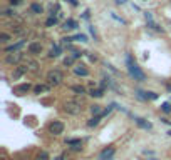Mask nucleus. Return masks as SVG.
Here are the masks:
<instances>
[{"instance_id": "1", "label": "nucleus", "mask_w": 171, "mask_h": 160, "mask_svg": "<svg viewBox=\"0 0 171 160\" xmlns=\"http://www.w3.org/2000/svg\"><path fill=\"white\" fill-rule=\"evenodd\" d=\"M126 63H128L129 75L133 77L134 80H138V82H143V80H144V73H143L141 68L138 67V63L134 62V59L131 57V55H128V57H126Z\"/></svg>"}, {"instance_id": "2", "label": "nucleus", "mask_w": 171, "mask_h": 160, "mask_svg": "<svg viewBox=\"0 0 171 160\" xmlns=\"http://www.w3.org/2000/svg\"><path fill=\"white\" fill-rule=\"evenodd\" d=\"M64 110L69 115H77L82 112V102L79 100H67L64 103Z\"/></svg>"}, {"instance_id": "3", "label": "nucleus", "mask_w": 171, "mask_h": 160, "mask_svg": "<svg viewBox=\"0 0 171 160\" xmlns=\"http://www.w3.org/2000/svg\"><path fill=\"white\" fill-rule=\"evenodd\" d=\"M45 79H47V84L51 85V87H56V85L62 84L64 75H62V72H60V70H51Z\"/></svg>"}, {"instance_id": "4", "label": "nucleus", "mask_w": 171, "mask_h": 160, "mask_svg": "<svg viewBox=\"0 0 171 160\" xmlns=\"http://www.w3.org/2000/svg\"><path fill=\"white\" fill-rule=\"evenodd\" d=\"M49 132H51L52 135H60V134H64V123L59 122V120H54V122L49 125Z\"/></svg>"}, {"instance_id": "5", "label": "nucleus", "mask_w": 171, "mask_h": 160, "mask_svg": "<svg viewBox=\"0 0 171 160\" xmlns=\"http://www.w3.org/2000/svg\"><path fill=\"white\" fill-rule=\"evenodd\" d=\"M22 59H24V54H22V52H15V54L5 55V62L9 63V65H15V63H19Z\"/></svg>"}, {"instance_id": "6", "label": "nucleus", "mask_w": 171, "mask_h": 160, "mask_svg": "<svg viewBox=\"0 0 171 160\" xmlns=\"http://www.w3.org/2000/svg\"><path fill=\"white\" fill-rule=\"evenodd\" d=\"M30 89H32L30 84H22V85H17V87L13 89V92H15V95H25Z\"/></svg>"}, {"instance_id": "7", "label": "nucleus", "mask_w": 171, "mask_h": 160, "mask_svg": "<svg viewBox=\"0 0 171 160\" xmlns=\"http://www.w3.org/2000/svg\"><path fill=\"white\" fill-rule=\"evenodd\" d=\"M74 73H76V75H81V77H87V75H89V70L86 68V65L77 63L76 67H74Z\"/></svg>"}, {"instance_id": "8", "label": "nucleus", "mask_w": 171, "mask_h": 160, "mask_svg": "<svg viewBox=\"0 0 171 160\" xmlns=\"http://www.w3.org/2000/svg\"><path fill=\"white\" fill-rule=\"evenodd\" d=\"M138 97L144 98V100H156V98H158V93H154V92H143V90H139V92H138Z\"/></svg>"}, {"instance_id": "9", "label": "nucleus", "mask_w": 171, "mask_h": 160, "mask_svg": "<svg viewBox=\"0 0 171 160\" xmlns=\"http://www.w3.org/2000/svg\"><path fill=\"white\" fill-rule=\"evenodd\" d=\"M112 155H114V147H107V148H104V150L99 153V159H101V160L112 159Z\"/></svg>"}, {"instance_id": "10", "label": "nucleus", "mask_w": 171, "mask_h": 160, "mask_svg": "<svg viewBox=\"0 0 171 160\" xmlns=\"http://www.w3.org/2000/svg\"><path fill=\"white\" fill-rule=\"evenodd\" d=\"M40 52H42V45H40L39 42H32V43L29 45V54H32V55H39Z\"/></svg>"}, {"instance_id": "11", "label": "nucleus", "mask_w": 171, "mask_h": 160, "mask_svg": "<svg viewBox=\"0 0 171 160\" xmlns=\"http://www.w3.org/2000/svg\"><path fill=\"white\" fill-rule=\"evenodd\" d=\"M25 45V40H19L17 43H13V45H10V47H5V54H10V52H17L20 47H24Z\"/></svg>"}, {"instance_id": "12", "label": "nucleus", "mask_w": 171, "mask_h": 160, "mask_svg": "<svg viewBox=\"0 0 171 160\" xmlns=\"http://www.w3.org/2000/svg\"><path fill=\"white\" fill-rule=\"evenodd\" d=\"M49 89H51V85H44V84H39V85H35V87H34V89H32V90H34V93H35V95H40V93H44V92H47V90Z\"/></svg>"}, {"instance_id": "13", "label": "nucleus", "mask_w": 171, "mask_h": 160, "mask_svg": "<svg viewBox=\"0 0 171 160\" xmlns=\"http://www.w3.org/2000/svg\"><path fill=\"white\" fill-rule=\"evenodd\" d=\"M136 123L141 127V128H144V130H151V128H153V125H151L149 122H146L144 118H136Z\"/></svg>"}, {"instance_id": "14", "label": "nucleus", "mask_w": 171, "mask_h": 160, "mask_svg": "<svg viewBox=\"0 0 171 160\" xmlns=\"http://www.w3.org/2000/svg\"><path fill=\"white\" fill-rule=\"evenodd\" d=\"M67 145H72V150H81L82 148V142L81 140H74V139H71V140H67Z\"/></svg>"}, {"instance_id": "15", "label": "nucleus", "mask_w": 171, "mask_h": 160, "mask_svg": "<svg viewBox=\"0 0 171 160\" xmlns=\"http://www.w3.org/2000/svg\"><path fill=\"white\" fill-rule=\"evenodd\" d=\"M27 70H29V67H22V65H20V67H17V68H15V72H13V79H19V77H22Z\"/></svg>"}, {"instance_id": "16", "label": "nucleus", "mask_w": 171, "mask_h": 160, "mask_svg": "<svg viewBox=\"0 0 171 160\" xmlns=\"http://www.w3.org/2000/svg\"><path fill=\"white\" fill-rule=\"evenodd\" d=\"M101 118H103V115H94V117L87 122V127H96L99 122H101Z\"/></svg>"}, {"instance_id": "17", "label": "nucleus", "mask_w": 171, "mask_h": 160, "mask_svg": "<svg viewBox=\"0 0 171 160\" xmlns=\"http://www.w3.org/2000/svg\"><path fill=\"white\" fill-rule=\"evenodd\" d=\"M77 27V22L76 20H65V23H64V29H67V30H72V29H76Z\"/></svg>"}, {"instance_id": "18", "label": "nucleus", "mask_w": 171, "mask_h": 160, "mask_svg": "<svg viewBox=\"0 0 171 160\" xmlns=\"http://www.w3.org/2000/svg\"><path fill=\"white\" fill-rule=\"evenodd\" d=\"M74 60H76V55H69V57H65L64 59V65L65 67H71V65H74Z\"/></svg>"}, {"instance_id": "19", "label": "nucleus", "mask_w": 171, "mask_h": 160, "mask_svg": "<svg viewBox=\"0 0 171 160\" xmlns=\"http://www.w3.org/2000/svg\"><path fill=\"white\" fill-rule=\"evenodd\" d=\"M60 55V47L56 45V47H52L51 52H49V57H59Z\"/></svg>"}, {"instance_id": "20", "label": "nucleus", "mask_w": 171, "mask_h": 160, "mask_svg": "<svg viewBox=\"0 0 171 160\" xmlns=\"http://www.w3.org/2000/svg\"><path fill=\"white\" fill-rule=\"evenodd\" d=\"M72 92H76L77 95H84V93H86V89L82 87V85H74V87H72Z\"/></svg>"}, {"instance_id": "21", "label": "nucleus", "mask_w": 171, "mask_h": 160, "mask_svg": "<svg viewBox=\"0 0 171 160\" xmlns=\"http://www.w3.org/2000/svg\"><path fill=\"white\" fill-rule=\"evenodd\" d=\"M103 93H104L103 89H92L91 90V95H92V97H103Z\"/></svg>"}, {"instance_id": "22", "label": "nucleus", "mask_w": 171, "mask_h": 160, "mask_svg": "<svg viewBox=\"0 0 171 160\" xmlns=\"http://www.w3.org/2000/svg\"><path fill=\"white\" fill-rule=\"evenodd\" d=\"M30 10H32L34 13H42V7H40L39 4H32L30 5Z\"/></svg>"}, {"instance_id": "23", "label": "nucleus", "mask_w": 171, "mask_h": 160, "mask_svg": "<svg viewBox=\"0 0 171 160\" xmlns=\"http://www.w3.org/2000/svg\"><path fill=\"white\" fill-rule=\"evenodd\" d=\"M91 112H92V115H101V105H92Z\"/></svg>"}, {"instance_id": "24", "label": "nucleus", "mask_w": 171, "mask_h": 160, "mask_svg": "<svg viewBox=\"0 0 171 160\" xmlns=\"http://www.w3.org/2000/svg\"><path fill=\"white\" fill-rule=\"evenodd\" d=\"M35 160H49V153H47V152H40Z\"/></svg>"}, {"instance_id": "25", "label": "nucleus", "mask_w": 171, "mask_h": 160, "mask_svg": "<svg viewBox=\"0 0 171 160\" xmlns=\"http://www.w3.org/2000/svg\"><path fill=\"white\" fill-rule=\"evenodd\" d=\"M27 65H29L30 70H35V68H37V62H35V60H27Z\"/></svg>"}, {"instance_id": "26", "label": "nucleus", "mask_w": 171, "mask_h": 160, "mask_svg": "<svg viewBox=\"0 0 171 160\" xmlns=\"http://www.w3.org/2000/svg\"><path fill=\"white\" fill-rule=\"evenodd\" d=\"M56 23H57V18L56 17H51L47 22H45V25H47V27H52V25H56Z\"/></svg>"}, {"instance_id": "27", "label": "nucleus", "mask_w": 171, "mask_h": 160, "mask_svg": "<svg viewBox=\"0 0 171 160\" xmlns=\"http://www.w3.org/2000/svg\"><path fill=\"white\" fill-rule=\"evenodd\" d=\"M161 110L164 112V114H170V112H171V105H170V103H163V105H161Z\"/></svg>"}, {"instance_id": "28", "label": "nucleus", "mask_w": 171, "mask_h": 160, "mask_svg": "<svg viewBox=\"0 0 171 160\" xmlns=\"http://www.w3.org/2000/svg\"><path fill=\"white\" fill-rule=\"evenodd\" d=\"M9 40H10L9 34H0V42H9Z\"/></svg>"}, {"instance_id": "29", "label": "nucleus", "mask_w": 171, "mask_h": 160, "mask_svg": "<svg viewBox=\"0 0 171 160\" xmlns=\"http://www.w3.org/2000/svg\"><path fill=\"white\" fill-rule=\"evenodd\" d=\"M72 40H81V42H86L87 38H86V35H77V37H74Z\"/></svg>"}, {"instance_id": "30", "label": "nucleus", "mask_w": 171, "mask_h": 160, "mask_svg": "<svg viewBox=\"0 0 171 160\" xmlns=\"http://www.w3.org/2000/svg\"><path fill=\"white\" fill-rule=\"evenodd\" d=\"M56 160H67V155H65V153H60V155L57 157Z\"/></svg>"}, {"instance_id": "31", "label": "nucleus", "mask_w": 171, "mask_h": 160, "mask_svg": "<svg viewBox=\"0 0 171 160\" xmlns=\"http://www.w3.org/2000/svg\"><path fill=\"white\" fill-rule=\"evenodd\" d=\"M4 15H15V12H12V10H5Z\"/></svg>"}, {"instance_id": "32", "label": "nucleus", "mask_w": 171, "mask_h": 160, "mask_svg": "<svg viewBox=\"0 0 171 160\" xmlns=\"http://www.w3.org/2000/svg\"><path fill=\"white\" fill-rule=\"evenodd\" d=\"M9 2H10L12 5H19V4H20V0H9Z\"/></svg>"}]
</instances>
